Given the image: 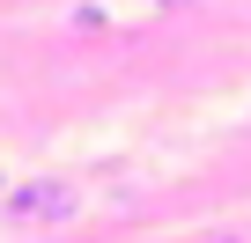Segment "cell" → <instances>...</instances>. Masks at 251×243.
Wrapping results in <instances>:
<instances>
[{
  "label": "cell",
  "mask_w": 251,
  "mask_h": 243,
  "mask_svg": "<svg viewBox=\"0 0 251 243\" xmlns=\"http://www.w3.org/2000/svg\"><path fill=\"white\" fill-rule=\"evenodd\" d=\"M163 8H185V0H163Z\"/></svg>",
  "instance_id": "cell-2"
},
{
  "label": "cell",
  "mask_w": 251,
  "mask_h": 243,
  "mask_svg": "<svg viewBox=\"0 0 251 243\" xmlns=\"http://www.w3.org/2000/svg\"><path fill=\"white\" fill-rule=\"evenodd\" d=\"M67 214H74V184H59V177H37V184L8 192V221H67Z\"/></svg>",
  "instance_id": "cell-1"
}]
</instances>
